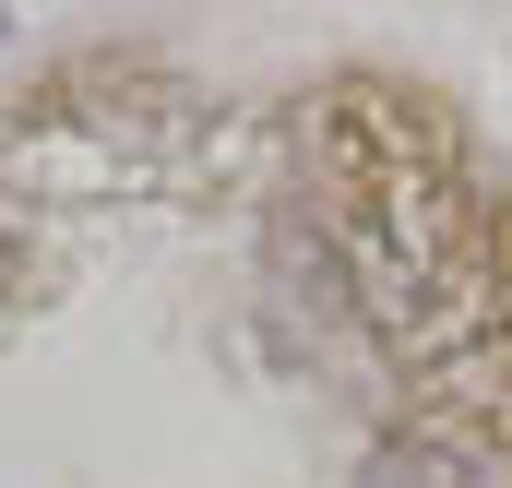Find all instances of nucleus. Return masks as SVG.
Returning <instances> with one entry per match:
<instances>
[{
  "label": "nucleus",
  "mask_w": 512,
  "mask_h": 488,
  "mask_svg": "<svg viewBox=\"0 0 512 488\" xmlns=\"http://www.w3.org/2000/svg\"><path fill=\"white\" fill-rule=\"evenodd\" d=\"M358 488H501V477H489L465 441H393V453H382Z\"/></svg>",
  "instance_id": "1"
}]
</instances>
